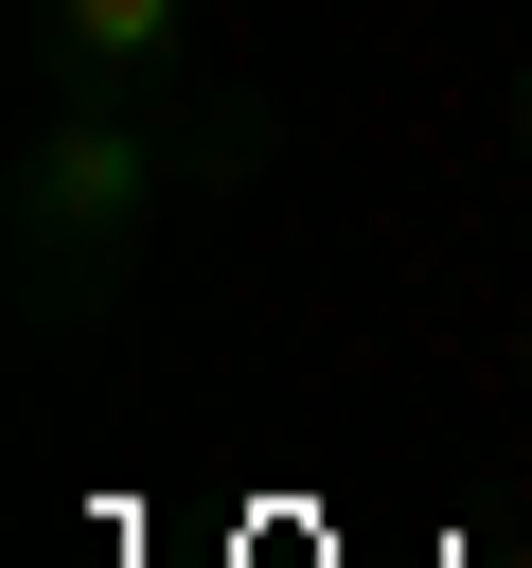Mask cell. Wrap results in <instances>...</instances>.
<instances>
[{
  "mask_svg": "<svg viewBox=\"0 0 532 568\" xmlns=\"http://www.w3.org/2000/svg\"><path fill=\"white\" fill-rule=\"evenodd\" d=\"M18 53H35V89H177V71H213L195 0H18Z\"/></svg>",
  "mask_w": 532,
  "mask_h": 568,
  "instance_id": "obj_2",
  "label": "cell"
},
{
  "mask_svg": "<svg viewBox=\"0 0 532 568\" xmlns=\"http://www.w3.org/2000/svg\"><path fill=\"white\" fill-rule=\"evenodd\" d=\"M497 373H514V408H532V320H514V337H497Z\"/></svg>",
  "mask_w": 532,
  "mask_h": 568,
  "instance_id": "obj_3",
  "label": "cell"
},
{
  "mask_svg": "<svg viewBox=\"0 0 532 568\" xmlns=\"http://www.w3.org/2000/svg\"><path fill=\"white\" fill-rule=\"evenodd\" d=\"M284 160V106L248 71H177V89H35L18 160H0V266H18V320L35 355H71L89 320L142 302L160 231L213 213V195H266Z\"/></svg>",
  "mask_w": 532,
  "mask_h": 568,
  "instance_id": "obj_1",
  "label": "cell"
},
{
  "mask_svg": "<svg viewBox=\"0 0 532 568\" xmlns=\"http://www.w3.org/2000/svg\"><path fill=\"white\" fill-rule=\"evenodd\" d=\"M497 106H514V142H532V53H514V89H497Z\"/></svg>",
  "mask_w": 532,
  "mask_h": 568,
  "instance_id": "obj_4",
  "label": "cell"
}]
</instances>
